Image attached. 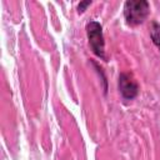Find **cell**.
Instances as JSON below:
<instances>
[{
	"instance_id": "1",
	"label": "cell",
	"mask_w": 160,
	"mask_h": 160,
	"mask_svg": "<svg viewBox=\"0 0 160 160\" xmlns=\"http://www.w3.org/2000/svg\"><path fill=\"white\" fill-rule=\"evenodd\" d=\"M150 12V5L145 0H129L124 4V16L126 24L136 26L142 24Z\"/></svg>"
},
{
	"instance_id": "2",
	"label": "cell",
	"mask_w": 160,
	"mask_h": 160,
	"mask_svg": "<svg viewBox=\"0 0 160 160\" xmlns=\"http://www.w3.org/2000/svg\"><path fill=\"white\" fill-rule=\"evenodd\" d=\"M86 35L89 40V45L92 50V52L100 58V59H106L105 55V40H104V34H102V26L99 21L96 20H90L86 24Z\"/></svg>"
},
{
	"instance_id": "3",
	"label": "cell",
	"mask_w": 160,
	"mask_h": 160,
	"mask_svg": "<svg viewBox=\"0 0 160 160\" xmlns=\"http://www.w3.org/2000/svg\"><path fill=\"white\" fill-rule=\"evenodd\" d=\"M118 88L121 96L126 100H132L139 92V85L132 78V75L129 72H121L119 75Z\"/></svg>"
},
{
	"instance_id": "4",
	"label": "cell",
	"mask_w": 160,
	"mask_h": 160,
	"mask_svg": "<svg viewBox=\"0 0 160 160\" xmlns=\"http://www.w3.org/2000/svg\"><path fill=\"white\" fill-rule=\"evenodd\" d=\"M150 36L152 42L155 44V46L160 50V24L154 21L151 24V29H150Z\"/></svg>"
},
{
	"instance_id": "5",
	"label": "cell",
	"mask_w": 160,
	"mask_h": 160,
	"mask_svg": "<svg viewBox=\"0 0 160 160\" xmlns=\"http://www.w3.org/2000/svg\"><path fill=\"white\" fill-rule=\"evenodd\" d=\"M90 5H91V1H82V2H80V4L78 5V11H79V14L84 12V11L86 10V8L90 6Z\"/></svg>"
}]
</instances>
